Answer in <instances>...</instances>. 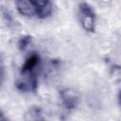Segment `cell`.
<instances>
[{
    "instance_id": "obj_1",
    "label": "cell",
    "mask_w": 121,
    "mask_h": 121,
    "mask_svg": "<svg viewBox=\"0 0 121 121\" xmlns=\"http://www.w3.org/2000/svg\"><path fill=\"white\" fill-rule=\"evenodd\" d=\"M78 20L81 26L87 32H95V12L93 7L87 2L78 4Z\"/></svg>"
},
{
    "instance_id": "obj_2",
    "label": "cell",
    "mask_w": 121,
    "mask_h": 121,
    "mask_svg": "<svg viewBox=\"0 0 121 121\" xmlns=\"http://www.w3.org/2000/svg\"><path fill=\"white\" fill-rule=\"evenodd\" d=\"M17 90L23 93L35 92L38 88V77L36 72H20V76L15 81Z\"/></svg>"
},
{
    "instance_id": "obj_3",
    "label": "cell",
    "mask_w": 121,
    "mask_h": 121,
    "mask_svg": "<svg viewBox=\"0 0 121 121\" xmlns=\"http://www.w3.org/2000/svg\"><path fill=\"white\" fill-rule=\"evenodd\" d=\"M60 98L62 105L67 110L75 109L79 102V96L78 93L71 88H63L60 90Z\"/></svg>"
},
{
    "instance_id": "obj_4",
    "label": "cell",
    "mask_w": 121,
    "mask_h": 121,
    "mask_svg": "<svg viewBox=\"0 0 121 121\" xmlns=\"http://www.w3.org/2000/svg\"><path fill=\"white\" fill-rule=\"evenodd\" d=\"M35 16L39 19H45L53 13V4L50 1H34Z\"/></svg>"
},
{
    "instance_id": "obj_5",
    "label": "cell",
    "mask_w": 121,
    "mask_h": 121,
    "mask_svg": "<svg viewBox=\"0 0 121 121\" xmlns=\"http://www.w3.org/2000/svg\"><path fill=\"white\" fill-rule=\"evenodd\" d=\"M16 9L18 12L25 17H33L35 16V5L34 1H26V0H19L15 2Z\"/></svg>"
},
{
    "instance_id": "obj_6",
    "label": "cell",
    "mask_w": 121,
    "mask_h": 121,
    "mask_svg": "<svg viewBox=\"0 0 121 121\" xmlns=\"http://www.w3.org/2000/svg\"><path fill=\"white\" fill-rule=\"evenodd\" d=\"M40 56L33 52L31 53L24 61L22 67H21V71L22 72H36L37 68L40 65Z\"/></svg>"
},
{
    "instance_id": "obj_7",
    "label": "cell",
    "mask_w": 121,
    "mask_h": 121,
    "mask_svg": "<svg viewBox=\"0 0 121 121\" xmlns=\"http://www.w3.org/2000/svg\"><path fill=\"white\" fill-rule=\"evenodd\" d=\"M25 121H46L42 110L37 106H31L24 114Z\"/></svg>"
},
{
    "instance_id": "obj_8",
    "label": "cell",
    "mask_w": 121,
    "mask_h": 121,
    "mask_svg": "<svg viewBox=\"0 0 121 121\" xmlns=\"http://www.w3.org/2000/svg\"><path fill=\"white\" fill-rule=\"evenodd\" d=\"M31 42V37L29 35H25V36H22L20 38V40L18 41V47L20 50L24 51L27 48V46L29 45Z\"/></svg>"
},
{
    "instance_id": "obj_9",
    "label": "cell",
    "mask_w": 121,
    "mask_h": 121,
    "mask_svg": "<svg viewBox=\"0 0 121 121\" xmlns=\"http://www.w3.org/2000/svg\"><path fill=\"white\" fill-rule=\"evenodd\" d=\"M5 77H6V70H5V66L2 62V60H0V88L2 87L4 81H5Z\"/></svg>"
},
{
    "instance_id": "obj_10",
    "label": "cell",
    "mask_w": 121,
    "mask_h": 121,
    "mask_svg": "<svg viewBox=\"0 0 121 121\" xmlns=\"http://www.w3.org/2000/svg\"><path fill=\"white\" fill-rule=\"evenodd\" d=\"M0 121H8V119H7V117L5 116V114H4V112L0 110Z\"/></svg>"
}]
</instances>
